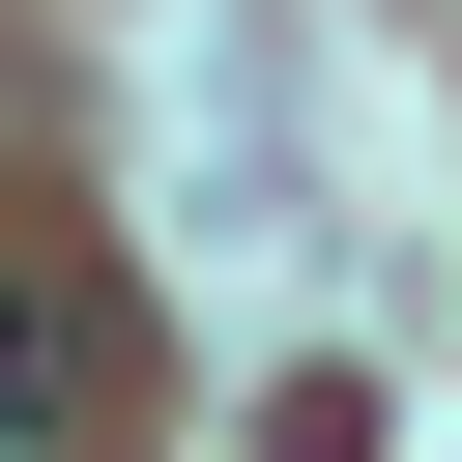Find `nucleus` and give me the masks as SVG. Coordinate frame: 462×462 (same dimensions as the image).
I'll use <instances>...</instances> for the list:
<instances>
[{
	"instance_id": "nucleus-1",
	"label": "nucleus",
	"mask_w": 462,
	"mask_h": 462,
	"mask_svg": "<svg viewBox=\"0 0 462 462\" xmlns=\"http://www.w3.org/2000/svg\"><path fill=\"white\" fill-rule=\"evenodd\" d=\"M0 462H116V346L58 289H0Z\"/></svg>"
},
{
	"instance_id": "nucleus-2",
	"label": "nucleus",
	"mask_w": 462,
	"mask_h": 462,
	"mask_svg": "<svg viewBox=\"0 0 462 462\" xmlns=\"http://www.w3.org/2000/svg\"><path fill=\"white\" fill-rule=\"evenodd\" d=\"M260 462H375V375H260Z\"/></svg>"
}]
</instances>
